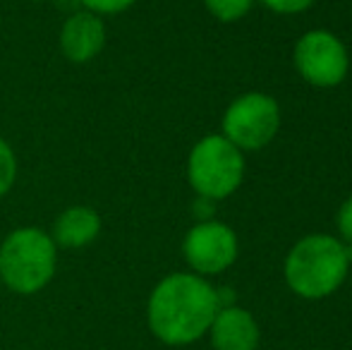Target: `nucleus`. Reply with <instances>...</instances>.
I'll return each instance as SVG.
<instances>
[{
	"label": "nucleus",
	"instance_id": "obj_1",
	"mask_svg": "<svg viewBox=\"0 0 352 350\" xmlns=\"http://www.w3.org/2000/svg\"><path fill=\"white\" fill-rule=\"evenodd\" d=\"M218 309V293L204 276L170 274L151 290L146 319L158 341L187 346L209 333Z\"/></svg>",
	"mask_w": 352,
	"mask_h": 350
},
{
	"label": "nucleus",
	"instance_id": "obj_2",
	"mask_svg": "<svg viewBox=\"0 0 352 350\" xmlns=\"http://www.w3.org/2000/svg\"><path fill=\"white\" fill-rule=\"evenodd\" d=\"M350 254L343 240L314 233L297 240L285 257L287 288L305 300H321L343 285L350 274Z\"/></svg>",
	"mask_w": 352,
	"mask_h": 350
},
{
	"label": "nucleus",
	"instance_id": "obj_3",
	"mask_svg": "<svg viewBox=\"0 0 352 350\" xmlns=\"http://www.w3.org/2000/svg\"><path fill=\"white\" fill-rule=\"evenodd\" d=\"M58 248L48 233L34 226L17 228L0 245V281L12 293L32 295L51 283Z\"/></svg>",
	"mask_w": 352,
	"mask_h": 350
},
{
	"label": "nucleus",
	"instance_id": "obj_4",
	"mask_svg": "<svg viewBox=\"0 0 352 350\" xmlns=\"http://www.w3.org/2000/svg\"><path fill=\"white\" fill-rule=\"evenodd\" d=\"M187 180L197 197L228 199L245 180V154L223 135H206L190 151Z\"/></svg>",
	"mask_w": 352,
	"mask_h": 350
},
{
	"label": "nucleus",
	"instance_id": "obj_5",
	"mask_svg": "<svg viewBox=\"0 0 352 350\" xmlns=\"http://www.w3.org/2000/svg\"><path fill=\"white\" fill-rule=\"evenodd\" d=\"M280 130V106L264 91L242 94L223 113V132L230 144L245 151H259L274 142Z\"/></svg>",
	"mask_w": 352,
	"mask_h": 350
},
{
	"label": "nucleus",
	"instance_id": "obj_6",
	"mask_svg": "<svg viewBox=\"0 0 352 350\" xmlns=\"http://www.w3.org/2000/svg\"><path fill=\"white\" fill-rule=\"evenodd\" d=\"M292 65L297 75L311 87L331 89L348 77L350 56L345 43L329 29H309L292 48Z\"/></svg>",
	"mask_w": 352,
	"mask_h": 350
},
{
	"label": "nucleus",
	"instance_id": "obj_7",
	"mask_svg": "<svg viewBox=\"0 0 352 350\" xmlns=\"http://www.w3.org/2000/svg\"><path fill=\"white\" fill-rule=\"evenodd\" d=\"M237 235L223 221H199L187 230L182 240L185 262L197 276H216L230 269L237 259Z\"/></svg>",
	"mask_w": 352,
	"mask_h": 350
},
{
	"label": "nucleus",
	"instance_id": "obj_8",
	"mask_svg": "<svg viewBox=\"0 0 352 350\" xmlns=\"http://www.w3.org/2000/svg\"><path fill=\"white\" fill-rule=\"evenodd\" d=\"M60 51L70 63H89L103 51L106 43V24L98 14L82 10L72 12L60 29Z\"/></svg>",
	"mask_w": 352,
	"mask_h": 350
},
{
	"label": "nucleus",
	"instance_id": "obj_9",
	"mask_svg": "<svg viewBox=\"0 0 352 350\" xmlns=\"http://www.w3.org/2000/svg\"><path fill=\"white\" fill-rule=\"evenodd\" d=\"M211 346L216 350H256L259 348V324L252 312L230 305L221 307L213 317L211 327Z\"/></svg>",
	"mask_w": 352,
	"mask_h": 350
},
{
	"label": "nucleus",
	"instance_id": "obj_10",
	"mask_svg": "<svg viewBox=\"0 0 352 350\" xmlns=\"http://www.w3.org/2000/svg\"><path fill=\"white\" fill-rule=\"evenodd\" d=\"M101 233V216L91 206H67L63 214H58L53 223V243L56 248L65 250H82L91 245Z\"/></svg>",
	"mask_w": 352,
	"mask_h": 350
},
{
	"label": "nucleus",
	"instance_id": "obj_11",
	"mask_svg": "<svg viewBox=\"0 0 352 350\" xmlns=\"http://www.w3.org/2000/svg\"><path fill=\"white\" fill-rule=\"evenodd\" d=\"M204 5L218 22L230 24V22H240L252 10L254 0H204Z\"/></svg>",
	"mask_w": 352,
	"mask_h": 350
},
{
	"label": "nucleus",
	"instance_id": "obj_12",
	"mask_svg": "<svg viewBox=\"0 0 352 350\" xmlns=\"http://www.w3.org/2000/svg\"><path fill=\"white\" fill-rule=\"evenodd\" d=\"M14 180H17V159H14L12 146L0 137V197L12 190Z\"/></svg>",
	"mask_w": 352,
	"mask_h": 350
},
{
	"label": "nucleus",
	"instance_id": "obj_13",
	"mask_svg": "<svg viewBox=\"0 0 352 350\" xmlns=\"http://www.w3.org/2000/svg\"><path fill=\"white\" fill-rule=\"evenodd\" d=\"M79 3L84 5V10H89V12H94V14L101 17V14L125 12V10H130L137 0H79Z\"/></svg>",
	"mask_w": 352,
	"mask_h": 350
},
{
	"label": "nucleus",
	"instance_id": "obj_14",
	"mask_svg": "<svg viewBox=\"0 0 352 350\" xmlns=\"http://www.w3.org/2000/svg\"><path fill=\"white\" fill-rule=\"evenodd\" d=\"M261 3L276 14H300L309 10L316 0H261Z\"/></svg>",
	"mask_w": 352,
	"mask_h": 350
},
{
	"label": "nucleus",
	"instance_id": "obj_15",
	"mask_svg": "<svg viewBox=\"0 0 352 350\" xmlns=\"http://www.w3.org/2000/svg\"><path fill=\"white\" fill-rule=\"evenodd\" d=\"M336 228H338L340 238L348 245H352V197L340 204L338 214H336Z\"/></svg>",
	"mask_w": 352,
	"mask_h": 350
},
{
	"label": "nucleus",
	"instance_id": "obj_16",
	"mask_svg": "<svg viewBox=\"0 0 352 350\" xmlns=\"http://www.w3.org/2000/svg\"><path fill=\"white\" fill-rule=\"evenodd\" d=\"M192 211L199 221H211L213 219V211H216V201L206 199V197H197V201L192 204ZM197 221V223H199Z\"/></svg>",
	"mask_w": 352,
	"mask_h": 350
},
{
	"label": "nucleus",
	"instance_id": "obj_17",
	"mask_svg": "<svg viewBox=\"0 0 352 350\" xmlns=\"http://www.w3.org/2000/svg\"><path fill=\"white\" fill-rule=\"evenodd\" d=\"M32 3H46V0H32Z\"/></svg>",
	"mask_w": 352,
	"mask_h": 350
}]
</instances>
